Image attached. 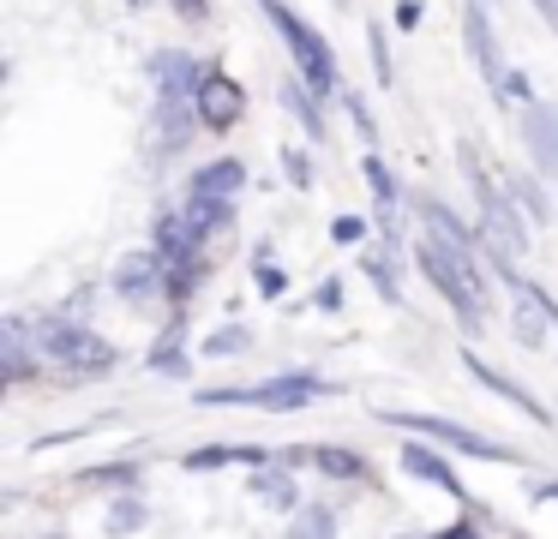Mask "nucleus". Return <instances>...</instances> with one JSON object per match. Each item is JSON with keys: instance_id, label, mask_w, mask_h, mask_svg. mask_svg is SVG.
<instances>
[{"instance_id": "27", "label": "nucleus", "mask_w": 558, "mask_h": 539, "mask_svg": "<svg viewBox=\"0 0 558 539\" xmlns=\"http://www.w3.org/2000/svg\"><path fill=\"white\" fill-rule=\"evenodd\" d=\"M78 479H85V486L114 491V486H133V479H138V467H133V462H114V467H85Z\"/></svg>"}, {"instance_id": "36", "label": "nucleus", "mask_w": 558, "mask_h": 539, "mask_svg": "<svg viewBox=\"0 0 558 539\" xmlns=\"http://www.w3.org/2000/svg\"><path fill=\"white\" fill-rule=\"evenodd\" d=\"M534 503H558V479H541V486H534Z\"/></svg>"}, {"instance_id": "17", "label": "nucleus", "mask_w": 558, "mask_h": 539, "mask_svg": "<svg viewBox=\"0 0 558 539\" xmlns=\"http://www.w3.org/2000/svg\"><path fill=\"white\" fill-rule=\"evenodd\" d=\"M294 467H258V474H253V498L258 503H270V510H282V515H289V510H301V491H294Z\"/></svg>"}, {"instance_id": "14", "label": "nucleus", "mask_w": 558, "mask_h": 539, "mask_svg": "<svg viewBox=\"0 0 558 539\" xmlns=\"http://www.w3.org/2000/svg\"><path fill=\"white\" fill-rule=\"evenodd\" d=\"M270 455L253 450V443H210V450H186L181 467L186 474H210V467H265Z\"/></svg>"}, {"instance_id": "13", "label": "nucleus", "mask_w": 558, "mask_h": 539, "mask_svg": "<svg viewBox=\"0 0 558 539\" xmlns=\"http://www.w3.org/2000/svg\"><path fill=\"white\" fill-rule=\"evenodd\" d=\"M282 467H325V474H342V479H366V462L354 450H337V443H313V450H282L277 455Z\"/></svg>"}, {"instance_id": "37", "label": "nucleus", "mask_w": 558, "mask_h": 539, "mask_svg": "<svg viewBox=\"0 0 558 539\" xmlns=\"http://www.w3.org/2000/svg\"><path fill=\"white\" fill-rule=\"evenodd\" d=\"M174 7H181L186 19H198V12H205V0H174Z\"/></svg>"}, {"instance_id": "15", "label": "nucleus", "mask_w": 558, "mask_h": 539, "mask_svg": "<svg viewBox=\"0 0 558 539\" xmlns=\"http://www.w3.org/2000/svg\"><path fill=\"white\" fill-rule=\"evenodd\" d=\"M241 186H246V162H234V156H217V162L193 168V192H198V198L234 204V192H241Z\"/></svg>"}, {"instance_id": "23", "label": "nucleus", "mask_w": 558, "mask_h": 539, "mask_svg": "<svg viewBox=\"0 0 558 539\" xmlns=\"http://www.w3.org/2000/svg\"><path fill=\"white\" fill-rule=\"evenodd\" d=\"M366 186H373V204L385 216H397L402 210V192H397V174L385 168V156H366Z\"/></svg>"}, {"instance_id": "40", "label": "nucleus", "mask_w": 558, "mask_h": 539, "mask_svg": "<svg viewBox=\"0 0 558 539\" xmlns=\"http://www.w3.org/2000/svg\"><path fill=\"white\" fill-rule=\"evenodd\" d=\"M337 7H349V0H337Z\"/></svg>"}, {"instance_id": "7", "label": "nucleus", "mask_w": 558, "mask_h": 539, "mask_svg": "<svg viewBox=\"0 0 558 539\" xmlns=\"http://www.w3.org/2000/svg\"><path fill=\"white\" fill-rule=\"evenodd\" d=\"M522 144H529V162L558 180V102H529L522 108Z\"/></svg>"}, {"instance_id": "3", "label": "nucleus", "mask_w": 558, "mask_h": 539, "mask_svg": "<svg viewBox=\"0 0 558 539\" xmlns=\"http://www.w3.org/2000/svg\"><path fill=\"white\" fill-rule=\"evenodd\" d=\"M462 174H469V186H474V204H481V246H486V258L493 264H517L522 258V246H529V234H522V222H517V210H510V192H498L493 180H486V168H481V156L462 144Z\"/></svg>"}, {"instance_id": "2", "label": "nucleus", "mask_w": 558, "mask_h": 539, "mask_svg": "<svg viewBox=\"0 0 558 539\" xmlns=\"http://www.w3.org/2000/svg\"><path fill=\"white\" fill-rule=\"evenodd\" d=\"M414 258H421L426 282L445 294V306L462 318V330H481V323H486V275H481V264L457 258V252H450L445 240H433V234L414 246Z\"/></svg>"}, {"instance_id": "22", "label": "nucleus", "mask_w": 558, "mask_h": 539, "mask_svg": "<svg viewBox=\"0 0 558 539\" xmlns=\"http://www.w3.org/2000/svg\"><path fill=\"white\" fill-rule=\"evenodd\" d=\"M289 539H337V510L330 503H301L289 522Z\"/></svg>"}, {"instance_id": "24", "label": "nucleus", "mask_w": 558, "mask_h": 539, "mask_svg": "<svg viewBox=\"0 0 558 539\" xmlns=\"http://www.w3.org/2000/svg\"><path fill=\"white\" fill-rule=\"evenodd\" d=\"M145 522H150L145 498H114V503H109V522H102V527H109L114 539H126V534H138Z\"/></svg>"}, {"instance_id": "20", "label": "nucleus", "mask_w": 558, "mask_h": 539, "mask_svg": "<svg viewBox=\"0 0 558 539\" xmlns=\"http://www.w3.org/2000/svg\"><path fill=\"white\" fill-rule=\"evenodd\" d=\"M366 275L390 306H402V264H397V234H385V252H366Z\"/></svg>"}, {"instance_id": "31", "label": "nucleus", "mask_w": 558, "mask_h": 539, "mask_svg": "<svg viewBox=\"0 0 558 539\" xmlns=\"http://www.w3.org/2000/svg\"><path fill=\"white\" fill-rule=\"evenodd\" d=\"M258 287H265V294H270V299H277V294H282V287H289V282H282V275H277V270H270V252H258Z\"/></svg>"}, {"instance_id": "12", "label": "nucleus", "mask_w": 558, "mask_h": 539, "mask_svg": "<svg viewBox=\"0 0 558 539\" xmlns=\"http://www.w3.org/2000/svg\"><path fill=\"white\" fill-rule=\"evenodd\" d=\"M402 474H414L421 486H438V491H450V498H462L457 467H450L445 455H433V443H402Z\"/></svg>"}, {"instance_id": "21", "label": "nucleus", "mask_w": 558, "mask_h": 539, "mask_svg": "<svg viewBox=\"0 0 558 539\" xmlns=\"http://www.w3.org/2000/svg\"><path fill=\"white\" fill-rule=\"evenodd\" d=\"M229 210H234V204H222V198H198V192H186V210H181V216H186V228H193L198 240H210L222 222H229Z\"/></svg>"}, {"instance_id": "10", "label": "nucleus", "mask_w": 558, "mask_h": 539, "mask_svg": "<svg viewBox=\"0 0 558 539\" xmlns=\"http://www.w3.org/2000/svg\"><path fill=\"white\" fill-rule=\"evenodd\" d=\"M462 36H469V54H474V66H481V78L498 90V84H505V60H498V36H493V19H486L481 0L462 7Z\"/></svg>"}, {"instance_id": "33", "label": "nucleus", "mask_w": 558, "mask_h": 539, "mask_svg": "<svg viewBox=\"0 0 558 539\" xmlns=\"http://www.w3.org/2000/svg\"><path fill=\"white\" fill-rule=\"evenodd\" d=\"M282 168H289V180L294 186H306V180H313V168H306V156L294 150V156H282Z\"/></svg>"}, {"instance_id": "28", "label": "nucleus", "mask_w": 558, "mask_h": 539, "mask_svg": "<svg viewBox=\"0 0 558 539\" xmlns=\"http://www.w3.org/2000/svg\"><path fill=\"white\" fill-rule=\"evenodd\" d=\"M529 78H522V72H505V84H498V102H522V108H529Z\"/></svg>"}, {"instance_id": "18", "label": "nucleus", "mask_w": 558, "mask_h": 539, "mask_svg": "<svg viewBox=\"0 0 558 539\" xmlns=\"http://www.w3.org/2000/svg\"><path fill=\"white\" fill-rule=\"evenodd\" d=\"M421 222H426V234H433V240H445V246L457 252V258H474V234H469V228H462L457 216L445 210V204H433V198H426V204H421Z\"/></svg>"}, {"instance_id": "4", "label": "nucleus", "mask_w": 558, "mask_h": 539, "mask_svg": "<svg viewBox=\"0 0 558 539\" xmlns=\"http://www.w3.org/2000/svg\"><path fill=\"white\" fill-rule=\"evenodd\" d=\"M258 7L270 12V24L282 30V42H289L294 66H301V78L313 84L318 96H337V60H330V42L313 30V24L301 19V12H289L282 0H258Z\"/></svg>"}, {"instance_id": "8", "label": "nucleus", "mask_w": 558, "mask_h": 539, "mask_svg": "<svg viewBox=\"0 0 558 539\" xmlns=\"http://www.w3.org/2000/svg\"><path fill=\"white\" fill-rule=\"evenodd\" d=\"M462 366H469L474 371V383H481V390H493L498 395V402H510V407H517V414H529L534 419V426H553V414H546V407L541 402H534V395L529 390H522V383L517 378H505V371H498V366H486V359L481 354H474V347H469V354H462Z\"/></svg>"}, {"instance_id": "1", "label": "nucleus", "mask_w": 558, "mask_h": 539, "mask_svg": "<svg viewBox=\"0 0 558 539\" xmlns=\"http://www.w3.org/2000/svg\"><path fill=\"white\" fill-rule=\"evenodd\" d=\"M318 395H342V383H325L318 371H282V378L258 383H210L198 390V407H265V414H294V407L318 402Z\"/></svg>"}, {"instance_id": "35", "label": "nucleus", "mask_w": 558, "mask_h": 539, "mask_svg": "<svg viewBox=\"0 0 558 539\" xmlns=\"http://www.w3.org/2000/svg\"><path fill=\"white\" fill-rule=\"evenodd\" d=\"M318 306H325V311L342 306V282H325V287H318Z\"/></svg>"}, {"instance_id": "32", "label": "nucleus", "mask_w": 558, "mask_h": 539, "mask_svg": "<svg viewBox=\"0 0 558 539\" xmlns=\"http://www.w3.org/2000/svg\"><path fill=\"white\" fill-rule=\"evenodd\" d=\"M150 366H157V371H186V359L174 354V342H162L157 354H150Z\"/></svg>"}, {"instance_id": "25", "label": "nucleus", "mask_w": 558, "mask_h": 539, "mask_svg": "<svg viewBox=\"0 0 558 539\" xmlns=\"http://www.w3.org/2000/svg\"><path fill=\"white\" fill-rule=\"evenodd\" d=\"M510 198H517V204H522V210H529V216H534V222H546V216H553V204H546V192H541V186H534V180H529V174H510Z\"/></svg>"}, {"instance_id": "6", "label": "nucleus", "mask_w": 558, "mask_h": 539, "mask_svg": "<svg viewBox=\"0 0 558 539\" xmlns=\"http://www.w3.org/2000/svg\"><path fill=\"white\" fill-rule=\"evenodd\" d=\"M37 354H43V359H61V366H73V371H102V366H114V347L97 342V330H85V323H66V318H43V323H37Z\"/></svg>"}, {"instance_id": "34", "label": "nucleus", "mask_w": 558, "mask_h": 539, "mask_svg": "<svg viewBox=\"0 0 558 539\" xmlns=\"http://www.w3.org/2000/svg\"><path fill=\"white\" fill-rule=\"evenodd\" d=\"M397 24H402V30H414V24H421V0H402V7H397Z\"/></svg>"}, {"instance_id": "11", "label": "nucleus", "mask_w": 558, "mask_h": 539, "mask_svg": "<svg viewBox=\"0 0 558 539\" xmlns=\"http://www.w3.org/2000/svg\"><path fill=\"white\" fill-rule=\"evenodd\" d=\"M162 287V258L157 252H126L121 264H114V294L121 299H150Z\"/></svg>"}, {"instance_id": "29", "label": "nucleus", "mask_w": 558, "mask_h": 539, "mask_svg": "<svg viewBox=\"0 0 558 539\" xmlns=\"http://www.w3.org/2000/svg\"><path fill=\"white\" fill-rule=\"evenodd\" d=\"M366 36H373V72H378V78L390 84V48H385V24H373V30H366Z\"/></svg>"}, {"instance_id": "19", "label": "nucleus", "mask_w": 558, "mask_h": 539, "mask_svg": "<svg viewBox=\"0 0 558 539\" xmlns=\"http://www.w3.org/2000/svg\"><path fill=\"white\" fill-rule=\"evenodd\" d=\"M318 102H325V96H318L306 78H289V84H282V108H289V114L306 126V138H325V114H318Z\"/></svg>"}, {"instance_id": "30", "label": "nucleus", "mask_w": 558, "mask_h": 539, "mask_svg": "<svg viewBox=\"0 0 558 539\" xmlns=\"http://www.w3.org/2000/svg\"><path fill=\"white\" fill-rule=\"evenodd\" d=\"M361 234H366L361 216H337V222H330V240H342V246H349V240H361Z\"/></svg>"}, {"instance_id": "26", "label": "nucleus", "mask_w": 558, "mask_h": 539, "mask_svg": "<svg viewBox=\"0 0 558 539\" xmlns=\"http://www.w3.org/2000/svg\"><path fill=\"white\" fill-rule=\"evenodd\" d=\"M246 342H253V335H246L241 323H222V330L205 342V354H210V359H229V354H246Z\"/></svg>"}, {"instance_id": "9", "label": "nucleus", "mask_w": 558, "mask_h": 539, "mask_svg": "<svg viewBox=\"0 0 558 539\" xmlns=\"http://www.w3.org/2000/svg\"><path fill=\"white\" fill-rule=\"evenodd\" d=\"M241 108H246V96L234 78H222V72H205V78H198V120H205L210 132H229L234 120H241Z\"/></svg>"}, {"instance_id": "16", "label": "nucleus", "mask_w": 558, "mask_h": 539, "mask_svg": "<svg viewBox=\"0 0 558 539\" xmlns=\"http://www.w3.org/2000/svg\"><path fill=\"white\" fill-rule=\"evenodd\" d=\"M31 347H37V335H31L19 318H7V330H0V354H7V383H25L31 371H37V354H31Z\"/></svg>"}, {"instance_id": "5", "label": "nucleus", "mask_w": 558, "mask_h": 539, "mask_svg": "<svg viewBox=\"0 0 558 539\" xmlns=\"http://www.w3.org/2000/svg\"><path fill=\"white\" fill-rule=\"evenodd\" d=\"M378 419L385 426H397V431H421L426 443H445V450H457V455H481V462H517V450H505V443H493V438H481V431H469V426H457V419H438V414H402V407H378Z\"/></svg>"}, {"instance_id": "38", "label": "nucleus", "mask_w": 558, "mask_h": 539, "mask_svg": "<svg viewBox=\"0 0 558 539\" xmlns=\"http://www.w3.org/2000/svg\"><path fill=\"white\" fill-rule=\"evenodd\" d=\"M438 539H481L474 527H457V534H438Z\"/></svg>"}, {"instance_id": "39", "label": "nucleus", "mask_w": 558, "mask_h": 539, "mask_svg": "<svg viewBox=\"0 0 558 539\" xmlns=\"http://www.w3.org/2000/svg\"><path fill=\"white\" fill-rule=\"evenodd\" d=\"M126 7H157V0H126Z\"/></svg>"}]
</instances>
